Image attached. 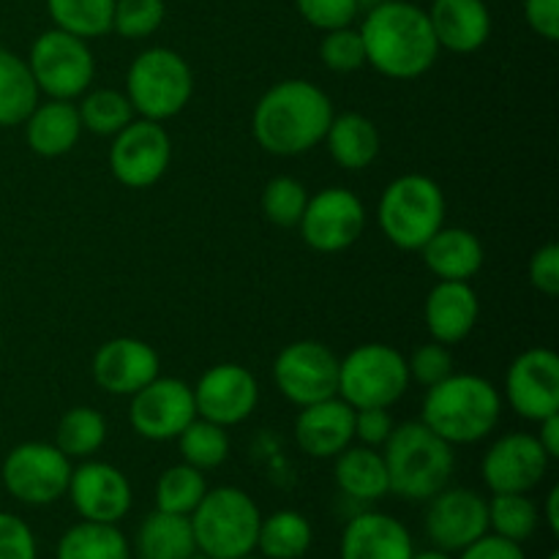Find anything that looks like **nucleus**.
<instances>
[{
  "instance_id": "nucleus-1",
  "label": "nucleus",
  "mask_w": 559,
  "mask_h": 559,
  "mask_svg": "<svg viewBox=\"0 0 559 559\" xmlns=\"http://www.w3.org/2000/svg\"><path fill=\"white\" fill-rule=\"evenodd\" d=\"M360 38L366 63L391 80H415L426 74L440 55L429 14L407 0H382L366 11Z\"/></svg>"
},
{
  "instance_id": "nucleus-2",
  "label": "nucleus",
  "mask_w": 559,
  "mask_h": 559,
  "mask_svg": "<svg viewBox=\"0 0 559 559\" xmlns=\"http://www.w3.org/2000/svg\"><path fill=\"white\" fill-rule=\"evenodd\" d=\"M333 104L309 80H284L257 102L251 131L273 156H300L325 140Z\"/></svg>"
},
{
  "instance_id": "nucleus-3",
  "label": "nucleus",
  "mask_w": 559,
  "mask_h": 559,
  "mask_svg": "<svg viewBox=\"0 0 559 559\" xmlns=\"http://www.w3.org/2000/svg\"><path fill=\"white\" fill-rule=\"evenodd\" d=\"M502 415V399L486 377L456 374L426 388L424 420L451 445H469L495 431Z\"/></svg>"
},
{
  "instance_id": "nucleus-4",
  "label": "nucleus",
  "mask_w": 559,
  "mask_h": 559,
  "mask_svg": "<svg viewBox=\"0 0 559 559\" xmlns=\"http://www.w3.org/2000/svg\"><path fill=\"white\" fill-rule=\"evenodd\" d=\"M385 469L393 495L404 500H431L451 484L456 456L451 442L429 429L424 420L393 426L385 442Z\"/></svg>"
},
{
  "instance_id": "nucleus-5",
  "label": "nucleus",
  "mask_w": 559,
  "mask_h": 559,
  "mask_svg": "<svg viewBox=\"0 0 559 559\" xmlns=\"http://www.w3.org/2000/svg\"><path fill=\"white\" fill-rule=\"evenodd\" d=\"M197 551L211 559H240L257 549L260 508L235 486L207 489L191 513Z\"/></svg>"
},
{
  "instance_id": "nucleus-6",
  "label": "nucleus",
  "mask_w": 559,
  "mask_h": 559,
  "mask_svg": "<svg viewBox=\"0 0 559 559\" xmlns=\"http://www.w3.org/2000/svg\"><path fill=\"white\" fill-rule=\"evenodd\" d=\"M377 222L396 249L420 251L445 224V194L426 175H402L382 191Z\"/></svg>"
},
{
  "instance_id": "nucleus-7",
  "label": "nucleus",
  "mask_w": 559,
  "mask_h": 559,
  "mask_svg": "<svg viewBox=\"0 0 559 559\" xmlns=\"http://www.w3.org/2000/svg\"><path fill=\"white\" fill-rule=\"evenodd\" d=\"M194 93V74L183 55L167 47H151L134 58L126 76V96L134 112L147 120H169L183 112Z\"/></svg>"
},
{
  "instance_id": "nucleus-8",
  "label": "nucleus",
  "mask_w": 559,
  "mask_h": 559,
  "mask_svg": "<svg viewBox=\"0 0 559 559\" xmlns=\"http://www.w3.org/2000/svg\"><path fill=\"white\" fill-rule=\"evenodd\" d=\"M407 385V358L388 344H360L338 360V396L353 409L393 407Z\"/></svg>"
},
{
  "instance_id": "nucleus-9",
  "label": "nucleus",
  "mask_w": 559,
  "mask_h": 559,
  "mask_svg": "<svg viewBox=\"0 0 559 559\" xmlns=\"http://www.w3.org/2000/svg\"><path fill=\"white\" fill-rule=\"evenodd\" d=\"M27 66L33 71L38 91L49 98L71 102L91 87L96 63L85 38L52 27L33 41Z\"/></svg>"
},
{
  "instance_id": "nucleus-10",
  "label": "nucleus",
  "mask_w": 559,
  "mask_h": 559,
  "mask_svg": "<svg viewBox=\"0 0 559 559\" xmlns=\"http://www.w3.org/2000/svg\"><path fill=\"white\" fill-rule=\"evenodd\" d=\"M71 459L49 442H22L5 456L3 486L25 506H49L69 491Z\"/></svg>"
},
{
  "instance_id": "nucleus-11",
  "label": "nucleus",
  "mask_w": 559,
  "mask_h": 559,
  "mask_svg": "<svg viewBox=\"0 0 559 559\" xmlns=\"http://www.w3.org/2000/svg\"><path fill=\"white\" fill-rule=\"evenodd\" d=\"M273 380L287 402L309 407L338 396V358L328 344L311 338L287 344L273 364Z\"/></svg>"
},
{
  "instance_id": "nucleus-12",
  "label": "nucleus",
  "mask_w": 559,
  "mask_h": 559,
  "mask_svg": "<svg viewBox=\"0 0 559 559\" xmlns=\"http://www.w3.org/2000/svg\"><path fill=\"white\" fill-rule=\"evenodd\" d=\"M173 158V140L158 120H131L115 134L109 147V169L115 180L129 189L158 183Z\"/></svg>"
},
{
  "instance_id": "nucleus-13",
  "label": "nucleus",
  "mask_w": 559,
  "mask_h": 559,
  "mask_svg": "<svg viewBox=\"0 0 559 559\" xmlns=\"http://www.w3.org/2000/svg\"><path fill=\"white\" fill-rule=\"evenodd\" d=\"M298 227L311 249L322 254H336V251L349 249L364 235V202L349 189L331 186L317 197H309Z\"/></svg>"
},
{
  "instance_id": "nucleus-14",
  "label": "nucleus",
  "mask_w": 559,
  "mask_h": 559,
  "mask_svg": "<svg viewBox=\"0 0 559 559\" xmlns=\"http://www.w3.org/2000/svg\"><path fill=\"white\" fill-rule=\"evenodd\" d=\"M194 418V393L178 377H156L131 396V429L145 440H178L180 431Z\"/></svg>"
},
{
  "instance_id": "nucleus-15",
  "label": "nucleus",
  "mask_w": 559,
  "mask_h": 559,
  "mask_svg": "<svg viewBox=\"0 0 559 559\" xmlns=\"http://www.w3.org/2000/svg\"><path fill=\"white\" fill-rule=\"evenodd\" d=\"M549 462L538 437L511 431L486 451L480 473L495 495H530L546 478Z\"/></svg>"
},
{
  "instance_id": "nucleus-16",
  "label": "nucleus",
  "mask_w": 559,
  "mask_h": 559,
  "mask_svg": "<svg viewBox=\"0 0 559 559\" xmlns=\"http://www.w3.org/2000/svg\"><path fill=\"white\" fill-rule=\"evenodd\" d=\"M197 415L218 426H238L249 418L260 402L254 374L240 364H218L200 377L194 388Z\"/></svg>"
},
{
  "instance_id": "nucleus-17",
  "label": "nucleus",
  "mask_w": 559,
  "mask_h": 559,
  "mask_svg": "<svg viewBox=\"0 0 559 559\" xmlns=\"http://www.w3.org/2000/svg\"><path fill=\"white\" fill-rule=\"evenodd\" d=\"M489 533V502L473 489H442L429 500L426 535L442 551H462Z\"/></svg>"
},
{
  "instance_id": "nucleus-18",
  "label": "nucleus",
  "mask_w": 559,
  "mask_h": 559,
  "mask_svg": "<svg viewBox=\"0 0 559 559\" xmlns=\"http://www.w3.org/2000/svg\"><path fill=\"white\" fill-rule=\"evenodd\" d=\"M508 404L527 420L559 413V358L555 349L535 347L519 355L506 374Z\"/></svg>"
},
{
  "instance_id": "nucleus-19",
  "label": "nucleus",
  "mask_w": 559,
  "mask_h": 559,
  "mask_svg": "<svg viewBox=\"0 0 559 559\" xmlns=\"http://www.w3.org/2000/svg\"><path fill=\"white\" fill-rule=\"evenodd\" d=\"M71 506L87 522L118 524L131 511V484L118 467L107 462H85L71 469Z\"/></svg>"
},
{
  "instance_id": "nucleus-20",
  "label": "nucleus",
  "mask_w": 559,
  "mask_h": 559,
  "mask_svg": "<svg viewBox=\"0 0 559 559\" xmlns=\"http://www.w3.org/2000/svg\"><path fill=\"white\" fill-rule=\"evenodd\" d=\"M91 369L102 391L112 396H134L158 377V353L142 338L118 336L96 349Z\"/></svg>"
},
{
  "instance_id": "nucleus-21",
  "label": "nucleus",
  "mask_w": 559,
  "mask_h": 559,
  "mask_svg": "<svg viewBox=\"0 0 559 559\" xmlns=\"http://www.w3.org/2000/svg\"><path fill=\"white\" fill-rule=\"evenodd\" d=\"M295 440L311 459H336L355 440V409L342 396L300 407Z\"/></svg>"
},
{
  "instance_id": "nucleus-22",
  "label": "nucleus",
  "mask_w": 559,
  "mask_h": 559,
  "mask_svg": "<svg viewBox=\"0 0 559 559\" xmlns=\"http://www.w3.org/2000/svg\"><path fill=\"white\" fill-rule=\"evenodd\" d=\"M426 14L440 49L469 55L489 41L491 14L484 0H435Z\"/></svg>"
},
{
  "instance_id": "nucleus-23",
  "label": "nucleus",
  "mask_w": 559,
  "mask_h": 559,
  "mask_svg": "<svg viewBox=\"0 0 559 559\" xmlns=\"http://www.w3.org/2000/svg\"><path fill=\"white\" fill-rule=\"evenodd\" d=\"M413 535L388 513H360L344 527L342 559H413Z\"/></svg>"
},
{
  "instance_id": "nucleus-24",
  "label": "nucleus",
  "mask_w": 559,
  "mask_h": 559,
  "mask_svg": "<svg viewBox=\"0 0 559 559\" xmlns=\"http://www.w3.org/2000/svg\"><path fill=\"white\" fill-rule=\"evenodd\" d=\"M478 314V293L467 282H440L426 298V328L440 344L464 342L473 333Z\"/></svg>"
},
{
  "instance_id": "nucleus-25",
  "label": "nucleus",
  "mask_w": 559,
  "mask_h": 559,
  "mask_svg": "<svg viewBox=\"0 0 559 559\" xmlns=\"http://www.w3.org/2000/svg\"><path fill=\"white\" fill-rule=\"evenodd\" d=\"M426 267L440 282H469L484 265V243L464 227L442 224L420 249Z\"/></svg>"
},
{
  "instance_id": "nucleus-26",
  "label": "nucleus",
  "mask_w": 559,
  "mask_h": 559,
  "mask_svg": "<svg viewBox=\"0 0 559 559\" xmlns=\"http://www.w3.org/2000/svg\"><path fill=\"white\" fill-rule=\"evenodd\" d=\"M82 134L80 112L71 102L49 98L47 104H36L25 120V140L36 156L58 158L66 156L76 145Z\"/></svg>"
},
{
  "instance_id": "nucleus-27",
  "label": "nucleus",
  "mask_w": 559,
  "mask_h": 559,
  "mask_svg": "<svg viewBox=\"0 0 559 559\" xmlns=\"http://www.w3.org/2000/svg\"><path fill=\"white\" fill-rule=\"evenodd\" d=\"M325 142L333 162L349 173L371 167L374 158L380 156V131L360 112H344L338 118L333 115L325 131Z\"/></svg>"
},
{
  "instance_id": "nucleus-28",
  "label": "nucleus",
  "mask_w": 559,
  "mask_h": 559,
  "mask_svg": "<svg viewBox=\"0 0 559 559\" xmlns=\"http://www.w3.org/2000/svg\"><path fill=\"white\" fill-rule=\"evenodd\" d=\"M336 484L347 497L358 502H377L391 491L382 453L374 448H344L336 456Z\"/></svg>"
},
{
  "instance_id": "nucleus-29",
  "label": "nucleus",
  "mask_w": 559,
  "mask_h": 559,
  "mask_svg": "<svg viewBox=\"0 0 559 559\" xmlns=\"http://www.w3.org/2000/svg\"><path fill=\"white\" fill-rule=\"evenodd\" d=\"M136 555L140 559H189L197 555L191 519L156 508L136 530Z\"/></svg>"
},
{
  "instance_id": "nucleus-30",
  "label": "nucleus",
  "mask_w": 559,
  "mask_h": 559,
  "mask_svg": "<svg viewBox=\"0 0 559 559\" xmlns=\"http://www.w3.org/2000/svg\"><path fill=\"white\" fill-rule=\"evenodd\" d=\"M38 104V85L27 60L0 49V126L25 123Z\"/></svg>"
},
{
  "instance_id": "nucleus-31",
  "label": "nucleus",
  "mask_w": 559,
  "mask_h": 559,
  "mask_svg": "<svg viewBox=\"0 0 559 559\" xmlns=\"http://www.w3.org/2000/svg\"><path fill=\"white\" fill-rule=\"evenodd\" d=\"M58 559H129V540L115 524L80 522L63 533Z\"/></svg>"
},
{
  "instance_id": "nucleus-32",
  "label": "nucleus",
  "mask_w": 559,
  "mask_h": 559,
  "mask_svg": "<svg viewBox=\"0 0 559 559\" xmlns=\"http://www.w3.org/2000/svg\"><path fill=\"white\" fill-rule=\"evenodd\" d=\"M311 538L314 533L304 513L276 511L260 522L257 549L265 559H300L309 551Z\"/></svg>"
},
{
  "instance_id": "nucleus-33",
  "label": "nucleus",
  "mask_w": 559,
  "mask_h": 559,
  "mask_svg": "<svg viewBox=\"0 0 559 559\" xmlns=\"http://www.w3.org/2000/svg\"><path fill=\"white\" fill-rule=\"evenodd\" d=\"M55 27L80 38H98L112 31L115 0H47Z\"/></svg>"
},
{
  "instance_id": "nucleus-34",
  "label": "nucleus",
  "mask_w": 559,
  "mask_h": 559,
  "mask_svg": "<svg viewBox=\"0 0 559 559\" xmlns=\"http://www.w3.org/2000/svg\"><path fill=\"white\" fill-rule=\"evenodd\" d=\"M107 440V420L93 407H71L58 420L55 445L69 459H87Z\"/></svg>"
},
{
  "instance_id": "nucleus-35",
  "label": "nucleus",
  "mask_w": 559,
  "mask_h": 559,
  "mask_svg": "<svg viewBox=\"0 0 559 559\" xmlns=\"http://www.w3.org/2000/svg\"><path fill=\"white\" fill-rule=\"evenodd\" d=\"M180 456L186 464L197 469H216L227 462L229 456V435L224 426L211 424V420L197 415L189 426L178 435Z\"/></svg>"
},
{
  "instance_id": "nucleus-36",
  "label": "nucleus",
  "mask_w": 559,
  "mask_h": 559,
  "mask_svg": "<svg viewBox=\"0 0 559 559\" xmlns=\"http://www.w3.org/2000/svg\"><path fill=\"white\" fill-rule=\"evenodd\" d=\"M207 484L202 469L191 467V464H175V467L164 469L162 478L156 484V508L167 513H180V516H191L194 508L200 506L205 497Z\"/></svg>"
},
{
  "instance_id": "nucleus-37",
  "label": "nucleus",
  "mask_w": 559,
  "mask_h": 559,
  "mask_svg": "<svg viewBox=\"0 0 559 559\" xmlns=\"http://www.w3.org/2000/svg\"><path fill=\"white\" fill-rule=\"evenodd\" d=\"M76 112H80L82 129L98 136H115L123 126L134 120V107H131L129 96L112 91V87L87 93L80 107H76Z\"/></svg>"
},
{
  "instance_id": "nucleus-38",
  "label": "nucleus",
  "mask_w": 559,
  "mask_h": 559,
  "mask_svg": "<svg viewBox=\"0 0 559 559\" xmlns=\"http://www.w3.org/2000/svg\"><path fill=\"white\" fill-rule=\"evenodd\" d=\"M538 527V508L527 495H495L489 502V530L500 538L524 544Z\"/></svg>"
},
{
  "instance_id": "nucleus-39",
  "label": "nucleus",
  "mask_w": 559,
  "mask_h": 559,
  "mask_svg": "<svg viewBox=\"0 0 559 559\" xmlns=\"http://www.w3.org/2000/svg\"><path fill=\"white\" fill-rule=\"evenodd\" d=\"M306 202H309L306 186L287 175L267 180L265 191H262V213L276 227H298Z\"/></svg>"
},
{
  "instance_id": "nucleus-40",
  "label": "nucleus",
  "mask_w": 559,
  "mask_h": 559,
  "mask_svg": "<svg viewBox=\"0 0 559 559\" xmlns=\"http://www.w3.org/2000/svg\"><path fill=\"white\" fill-rule=\"evenodd\" d=\"M164 16H167L164 0H115L112 31L131 41H140L162 27Z\"/></svg>"
},
{
  "instance_id": "nucleus-41",
  "label": "nucleus",
  "mask_w": 559,
  "mask_h": 559,
  "mask_svg": "<svg viewBox=\"0 0 559 559\" xmlns=\"http://www.w3.org/2000/svg\"><path fill=\"white\" fill-rule=\"evenodd\" d=\"M320 58L336 74H349L358 71L366 63V49L360 31L353 27H336V31H325V38L320 44Z\"/></svg>"
},
{
  "instance_id": "nucleus-42",
  "label": "nucleus",
  "mask_w": 559,
  "mask_h": 559,
  "mask_svg": "<svg viewBox=\"0 0 559 559\" xmlns=\"http://www.w3.org/2000/svg\"><path fill=\"white\" fill-rule=\"evenodd\" d=\"M407 371H409V380H415L418 385L424 388L437 385V382H442L445 377L453 374L451 349H448V344H440V342L420 344V347L413 353V358L407 360Z\"/></svg>"
},
{
  "instance_id": "nucleus-43",
  "label": "nucleus",
  "mask_w": 559,
  "mask_h": 559,
  "mask_svg": "<svg viewBox=\"0 0 559 559\" xmlns=\"http://www.w3.org/2000/svg\"><path fill=\"white\" fill-rule=\"evenodd\" d=\"M300 16L317 31H336L353 25L358 16V0H295Z\"/></svg>"
},
{
  "instance_id": "nucleus-44",
  "label": "nucleus",
  "mask_w": 559,
  "mask_h": 559,
  "mask_svg": "<svg viewBox=\"0 0 559 559\" xmlns=\"http://www.w3.org/2000/svg\"><path fill=\"white\" fill-rule=\"evenodd\" d=\"M0 559H36V535L14 513L0 511Z\"/></svg>"
},
{
  "instance_id": "nucleus-45",
  "label": "nucleus",
  "mask_w": 559,
  "mask_h": 559,
  "mask_svg": "<svg viewBox=\"0 0 559 559\" xmlns=\"http://www.w3.org/2000/svg\"><path fill=\"white\" fill-rule=\"evenodd\" d=\"M530 284H533L538 293H544L546 298H555L559 295V246L546 243L530 260Z\"/></svg>"
},
{
  "instance_id": "nucleus-46",
  "label": "nucleus",
  "mask_w": 559,
  "mask_h": 559,
  "mask_svg": "<svg viewBox=\"0 0 559 559\" xmlns=\"http://www.w3.org/2000/svg\"><path fill=\"white\" fill-rule=\"evenodd\" d=\"M393 418L385 407H364L355 409V437H358L364 445L377 448L385 445L388 437L393 431Z\"/></svg>"
},
{
  "instance_id": "nucleus-47",
  "label": "nucleus",
  "mask_w": 559,
  "mask_h": 559,
  "mask_svg": "<svg viewBox=\"0 0 559 559\" xmlns=\"http://www.w3.org/2000/svg\"><path fill=\"white\" fill-rule=\"evenodd\" d=\"M524 20L546 41L559 38V0H524Z\"/></svg>"
},
{
  "instance_id": "nucleus-48",
  "label": "nucleus",
  "mask_w": 559,
  "mask_h": 559,
  "mask_svg": "<svg viewBox=\"0 0 559 559\" xmlns=\"http://www.w3.org/2000/svg\"><path fill=\"white\" fill-rule=\"evenodd\" d=\"M459 559H527V555L522 551V544H513V540L500 538V535L486 533L484 538L462 549Z\"/></svg>"
},
{
  "instance_id": "nucleus-49",
  "label": "nucleus",
  "mask_w": 559,
  "mask_h": 559,
  "mask_svg": "<svg viewBox=\"0 0 559 559\" xmlns=\"http://www.w3.org/2000/svg\"><path fill=\"white\" fill-rule=\"evenodd\" d=\"M538 424H540V431H538L540 448H544L549 459H559V413L538 420Z\"/></svg>"
},
{
  "instance_id": "nucleus-50",
  "label": "nucleus",
  "mask_w": 559,
  "mask_h": 559,
  "mask_svg": "<svg viewBox=\"0 0 559 559\" xmlns=\"http://www.w3.org/2000/svg\"><path fill=\"white\" fill-rule=\"evenodd\" d=\"M546 522H549V530L551 533H559V486L549 491V497H546Z\"/></svg>"
},
{
  "instance_id": "nucleus-51",
  "label": "nucleus",
  "mask_w": 559,
  "mask_h": 559,
  "mask_svg": "<svg viewBox=\"0 0 559 559\" xmlns=\"http://www.w3.org/2000/svg\"><path fill=\"white\" fill-rule=\"evenodd\" d=\"M413 559H453V557H451V551L431 549V551H418V555H413Z\"/></svg>"
},
{
  "instance_id": "nucleus-52",
  "label": "nucleus",
  "mask_w": 559,
  "mask_h": 559,
  "mask_svg": "<svg viewBox=\"0 0 559 559\" xmlns=\"http://www.w3.org/2000/svg\"><path fill=\"white\" fill-rule=\"evenodd\" d=\"M377 3H382V0H358L360 9H374Z\"/></svg>"
},
{
  "instance_id": "nucleus-53",
  "label": "nucleus",
  "mask_w": 559,
  "mask_h": 559,
  "mask_svg": "<svg viewBox=\"0 0 559 559\" xmlns=\"http://www.w3.org/2000/svg\"><path fill=\"white\" fill-rule=\"evenodd\" d=\"M189 559H211V557H205V555H200V551H197V555H191Z\"/></svg>"
},
{
  "instance_id": "nucleus-54",
  "label": "nucleus",
  "mask_w": 559,
  "mask_h": 559,
  "mask_svg": "<svg viewBox=\"0 0 559 559\" xmlns=\"http://www.w3.org/2000/svg\"><path fill=\"white\" fill-rule=\"evenodd\" d=\"M546 559H559V555H557V551H555V555H549V557H546Z\"/></svg>"
},
{
  "instance_id": "nucleus-55",
  "label": "nucleus",
  "mask_w": 559,
  "mask_h": 559,
  "mask_svg": "<svg viewBox=\"0 0 559 559\" xmlns=\"http://www.w3.org/2000/svg\"><path fill=\"white\" fill-rule=\"evenodd\" d=\"M240 559H257V557H251V555H246V557H240Z\"/></svg>"
}]
</instances>
